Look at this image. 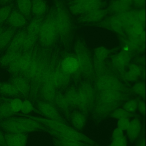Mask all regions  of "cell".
Masks as SVG:
<instances>
[{"label": "cell", "instance_id": "836d02e7", "mask_svg": "<svg viewBox=\"0 0 146 146\" xmlns=\"http://www.w3.org/2000/svg\"><path fill=\"white\" fill-rule=\"evenodd\" d=\"M21 54V50L15 52H6L0 57V66H9Z\"/></svg>", "mask_w": 146, "mask_h": 146}, {"label": "cell", "instance_id": "ac0fdd59", "mask_svg": "<svg viewBox=\"0 0 146 146\" xmlns=\"http://www.w3.org/2000/svg\"><path fill=\"white\" fill-rule=\"evenodd\" d=\"M7 19L8 24L10 27L15 29L23 27L27 23V18L17 10L11 12Z\"/></svg>", "mask_w": 146, "mask_h": 146}, {"label": "cell", "instance_id": "d6a6232c", "mask_svg": "<svg viewBox=\"0 0 146 146\" xmlns=\"http://www.w3.org/2000/svg\"><path fill=\"white\" fill-rule=\"evenodd\" d=\"M0 93L8 96H16L20 93L16 87L12 83H0Z\"/></svg>", "mask_w": 146, "mask_h": 146}, {"label": "cell", "instance_id": "d590c367", "mask_svg": "<svg viewBox=\"0 0 146 146\" xmlns=\"http://www.w3.org/2000/svg\"><path fill=\"white\" fill-rule=\"evenodd\" d=\"M133 113L129 112L126 110L122 108H118L115 110L111 114V117L114 119H119L122 118H128L135 116Z\"/></svg>", "mask_w": 146, "mask_h": 146}, {"label": "cell", "instance_id": "f6af8a7d", "mask_svg": "<svg viewBox=\"0 0 146 146\" xmlns=\"http://www.w3.org/2000/svg\"><path fill=\"white\" fill-rule=\"evenodd\" d=\"M123 136H124L123 131L118 128H117L114 130V132L112 133V139H118V138H121Z\"/></svg>", "mask_w": 146, "mask_h": 146}, {"label": "cell", "instance_id": "cb8c5ba5", "mask_svg": "<svg viewBox=\"0 0 146 146\" xmlns=\"http://www.w3.org/2000/svg\"><path fill=\"white\" fill-rule=\"evenodd\" d=\"M65 97L70 106L79 109L83 113V106L78 92L73 90H69Z\"/></svg>", "mask_w": 146, "mask_h": 146}, {"label": "cell", "instance_id": "5b68a950", "mask_svg": "<svg viewBox=\"0 0 146 146\" xmlns=\"http://www.w3.org/2000/svg\"><path fill=\"white\" fill-rule=\"evenodd\" d=\"M75 51L79 68L81 72L86 75L92 76L93 67L87 48L82 43L78 42L75 45Z\"/></svg>", "mask_w": 146, "mask_h": 146}, {"label": "cell", "instance_id": "d4e9b609", "mask_svg": "<svg viewBox=\"0 0 146 146\" xmlns=\"http://www.w3.org/2000/svg\"><path fill=\"white\" fill-rule=\"evenodd\" d=\"M47 9V5L45 0H32L31 12L35 17L43 16Z\"/></svg>", "mask_w": 146, "mask_h": 146}, {"label": "cell", "instance_id": "f35d334b", "mask_svg": "<svg viewBox=\"0 0 146 146\" xmlns=\"http://www.w3.org/2000/svg\"><path fill=\"white\" fill-rule=\"evenodd\" d=\"M23 101L19 98H15L10 100V106L12 111L15 113H18L21 110Z\"/></svg>", "mask_w": 146, "mask_h": 146}, {"label": "cell", "instance_id": "5bb4252c", "mask_svg": "<svg viewBox=\"0 0 146 146\" xmlns=\"http://www.w3.org/2000/svg\"><path fill=\"white\" fill-rule=\"evenodd\" d=\"M4 137L7 146H26L27 133H7Z\"/></svg>", "mask_w": 146, "mask_h": 146}, {"label": "cell", "instance_id": "30bf717a", "mask_svg": "<svg viewBox=\"0 0 146 146\" xmlns=\"http://www.w3.org/2000/svg\"><path fill=\"white\" fill-rule=\"evenodd\" d=\"M33 60L32 57L29 54H21L9 65V69L11 72L13 73H23L27 69Z\"/></svg>", "mask_w": 146, "mask_h": 146}, {"label": "cell", "instance_id": "ffe728a7", "mask_svg": "<svg viewBox=\"0 0 146 146\" xmlns=\"http://www.w3.org/2000/svg\"><path fill=\"white\" fill-rule=\"evenodd\" d=\"M69 119L70 120L73 126L79 131L84 129L87 122L86 117L85 114L79 111L70 114Z\"/></svg>", "mask_w": 146, "mask_h": 146}, {"label": "cell", "instance_id": "8992f818", "mask_svg": "<svg viewBox=\"0 0 146 146\" xmlns=\"http://www.w3.org/2000/svg\"><path fill=\"white\" fill-rule=\"evenodd\" d=\"M103 5L102 0H92L70 3L69 8L74 15H82L93 10L101 9Z\"/></svg>", "mask_w": 146, "mask_h": 146}, {"label": "cell", "instance_id": "52a82bcc", "mask_svg": "<svg viewBox=\"0 0 146 146\" xmlns=\"http://www.w3.org/2000/svg\"><path fill=\"white\" fill-rule=\"evenodd\" d=\"M78 92L83 106V113L87 114L92 108L95 100V92L93 87L89 83H84Z\"/></svg>", "mask_w": 146, "mask_h": 146}, {"label": "cell", "instance_id": "7c38bea8", "mask_svg": "<svg viewBox=\"0 0 146 146\" xmlns=\"http://www.w3.org/2000/svg\"><path fill=\"white\" fill-rule=\"evenodd\" d=\"M124 98L121 91L101 92L97 100V103L121 104Z\"/></svg>", "mask_w": 146, "mask_h": 146}, {"label": "cell", "instance_id": "e575fe53", "mask_svg": "<svg viewBox=\"0 0 146 146\" xmlns=\"http://www.w3.org/2000/svg\"><path fill=\"white\" fill-rule=\"evenodd\" d=\"M9 102H4L0 104V121L15 115L11 110Z\"/></svg>", "mask_w": 146, "mask_h": 146}, {"label": "cell", "instance_id": "bcb514c9", "mask_svg": "<svg viewBox=\"0 0 146 146\" xmlns=\"http://www.w3.org/2000/svg\"><path fill=\"white\" fill-rule=\"evenodd\" d=\"M139 112L141 115H145V104L143 101H140L138 103V108Z\"/></svg>", "mask_w": 146, "mask_h": 146}, {"label": "cell", "instance_id": "8d00e7d4", "mask_svg": "<svg viewBox=\"0 0 146 146\" xmlns=\"http://www.w3.org/2000/svg\"><path fill=\"white\" fill-rule=\"evenodd\" d=\"M109 51L104 47H100L94 50V60L104 62L109 54Z\"/></svg>", "mask_w": 146, "mask_h": 146}, {"label": "cell", "instance_id": "4dcf8cb0", "mask_svg": "<svg viewBox=\"0 0 146 146\" xmlns=\"http://www.w3.org/2000/svg\"><path fill=\"white\" fill-rule=\"evenodd\" d=\"M42 93L45 100L50 102L54 101L56 95L55 88L49 82H45L42 89Z\"/></svg>", "mask_w": 146, "mask_h": 146}, {"label": "cell", "instance_id": "60d3db41", "mask_svg": "<svg viewBox=\"0 0 146 146\" xmlns=\"http://www.w3.org/2000/svg\"><path fill=\"white\" fill-rule=\"evenodd\" d=\"M34 110L33 105L30 100H26L22 102V107L21 111L23 115H28Z\"/></svg>", "mask_w": 146, "mask_h": 146}, {"label": "cell", "instance_id": "6da1fadb", "mask_svg": "<svg viewBox=\"0 0 146 146\" xmlns=\"http://www.w3.org/2000/svg\"><path fill=\"white\" fill-rule=\"evenodd\" d=\"M20 115L29 117L48 127L49 129L47 133L54 138L73 140L92 146L97 145L96 142L91 139L69 127L66 123L27 115L21 114Z\"/></svg>", "mask_w": 146, "mask_h": 146}, {"label": "cell", "instance_id": "4fadbf2b", "mask_svg": "<svg viewBox=\"0 0 146 146\" xmlns=\"http://www.w3.org/2000/svg\"><path fill=\"white\" fill-rule=\"evenodd\" d=\"M27 35V29L20 30L17 33H15L7 48L6 52H15L21 50L26 37Z\"/></svg>", "mask_w": 146, "mask_h": 146}, {"label": "cell", "instance_id": "c3c4849f", "mask_svg": "<svg viewBox=\"0 0 146 146\" xmlns=\"http://www.w3.org/2000/svg\"><path fill=\"white\" fill-rule=\"evenodd\" d=\"M0 146H7L5 142L4 135L0 130Z\"/></svg>", "mask_w": 146, "mask_h": 146}, {"label": "cell", "instance_id": "f907efd6", "mask_svg": "<svg viewBox=\"0 0 146 146\" xmlns=\"http://www.w3.org/2000/svg\"><path fill=\"white\" fill-rule=\"evenodd\" d=\"M92 1V0H70V3L79 2L87 1Z\"/></svg>", "mask_w": 146, "mask_h": 146}, {"label": "cell", "instance_id": "7a4b0ae2", "mask_svg": "<svg viewBox=\"0 0 146 146\" xmlns=\"http://www.w3.org/2000/svg\"><path fill=\"white\" fill-rule=\"evenodd\" d=\"M0 128L7 133H27L31 132L47 133L49 128L26 117H11L0 121Z\"/></svg>", "mask_w": 146, "mask_h": 146}, {"label": "cell", "instance_id": "ee69618b", "mask_svg": "<svg viewBox=\"0 0 146 146\" xmlns=\"http://www.w3.org/2000/svg\"><path fill=\"white\" fill-rule=\"evenodd\" d=\"M130 120L128 118H122L119 119L117 121V128L123 131L126 130L129 126Z\"/></svg>", "mask_w": 146, "mask_h": 146}, {"label": "cell", "instance_id": "44dd1931", "mask_svg": "<svg viewBox=\"0 0 146 146\" xmlns=\"http://www.w3.org/2000/svg\"><path fill=\"white\" fill-rule=\"evenodd\" d=\"M43 19V16H42L35 17L32 19L27 29V35L38 38L40 27Z\"/></svg>", "mask_w": 146, "mask_h": 146}, {"label": "cell", "instance_id": "3957f363", "mask_svg": "<svg viewBox=\"0 0 146 146\" xmlns=\"http://www.w3.org/2000/svg\"><path fill=\"white\" fill-rule=\"evenodd\" d=\"M55 24L54 8L44 18L40 27L38 38L40 42L45 46L53 44L58 36Z\"/></svg>", "mask_w": 146, "mask_h": 146}, {"label": "cell", "instance_id": "e0dca14e", "mask_svg": "<svg viewBox=\"0 0 146 146\" xmlns=\"http://www.w3.org/2000/svg\"><path fill=\"white\" fill-rule=\"evenodd\" d=\"M141 130L140 120L138 117L130 121L129 126L127 129V135L131 142H135L139 138Z\"/></svg>", "mask_w": 146, "mask_h": 146}, {"label": "cell", "instance_id": "7402d4cb", "mask_svg": "<svg viewBox=\"0 0 146 146\" xmlns=\"http://www.w3.org/2000/svg\"><path fill=\"white\" fill-rule=\"evenodd\" d=\"M15 29L10 27L0 35V51L7 48L15 34Z\"/></svg>", "mask_w": 146, "mask_h": 146}, {"label": "cell", "instance_id": "603a6c76", "mask_svg": "<svg viewBox=\"0 0 146 146\" xmlns=\"http://www.w3.org/2000/svg\"><path fill=\"white\" fill-rule=\"evenodd\" d=\"M130 4L121 0H114L110 3L107 11L112 13H121L129 11Z\"/></svg>", "mask_w": 146, "mask_h": 146}, {"label": "cell", "instance_id": "277c9868", "mask_svg": "<svg viewBox=\"0 0 146 146\" xmlns=\"http://www.w3.org/2000/svg\"><path fill=\"white\" fill-rule=\"evenodd\" d=\"M53 8L55 24L58 35L61 37H67L70 34L72 28L69 14L60 2H56Z\"/></svg>", "mask_w": 146, "mask_h": 146}, {"label": "cell", "instance_id": "f5cc1de1", "mask_svg": "<svg viewBox=\"0 0 146 146\" xmlns=\"http://www.w3.org/2000/svg\"><path fill=\"white\" fill-rule=\"evenodd\" d=\"M4 29H3V27H2L0 26V35H1V33L3 32V31H4Z\"/></svg>", "mask_w": 146, "mask_h": 146}, {"label": "cell", "instance_id": "4316f807", "mask_svg": "<svg viewBox=\"0 0 146 146\" xmlns=\"http://www.w3.org/2000/svg\"><path fill=\"white\" fill-rule=\"evenodd\" d=\"M127 67V70L124 75L125 79L129 81H135L142 73L141 68L135 64H129Z\"/></svg>", "mask_w": 146, "mask_h": 146}, {"label": "cell", "instance_id": "7dc6e473", "mask_svg": "<svg viewBox=\"0 0 146 146\" xmlns=\"http://www.w3.org/2000/svg\"><path fill=\"white\" fill-rule=\"evenodd\" d=\"M133 3L138 7H143L145 3V0H133Z\"/></svg>", "mask_w": 146, "mask_h": 146}, {"label": "cell", "instance_id": "1f68e13d", "mask_svg": "<svg viewBox=\"0 0 146 146\" xmlns=\"http://www.w3.org/2000/svg\"><path fill=\"white\" fill-rule=\"evenodd\" d=\"M19 12L27 19L31 12V0H17Z\"/></svg>", "mask_w": 146, "mask_h": 146}, {"label": "cell", "instance_id": "f1b7e54d", "mask_svg": "<svg viewBox=\"0 0 146 146\" xmlns=\"http://www.w3.org/2000/svg\"><path fill=\"white\" fill-rule=\"evenodd\" d=\"M12 83L16 87L20 93L26 94L30 90V86L28 81L23 77L13 78L12 80Z\"/></svg>", "mask_w": 146, "mask_h": 146}, {"label": "cell", "instance_id": "816d5d0a", "mask_svg": "<svg viewBox=\"0 0 146 146\" xmlns=\"http://www.w3.org/2000/svg\"><path fill=\"white\" fill-rule=\"evenodd\" d=\"M11 1L12 0H0V3L1 4H5V3L9 2Z\"/></svg>", "mask_w": 146, "mask_h": 146}, {"label": "cell", "instance_id": "b9f144b4", "mask_svg": "<svg viewBox=\"0 0 146 146\" xmlns=\"http://www.w3.org/2000/svg\"><path fill=\"white\" fill-rule=\"evenodd\" d=\"M108 146H127V138L124 135L118 139H112L111 144Z\"/></svg>", "mask_w": 146, "mask_h": 146}, {"label": "cell", "instance_id": "681fc988", "mask_svg": "<svg viewBox=\"0 0 146 146\" xmlns=\"http://www.w3.org/2000/svg\"><path fill=\"white\" fill-rule=\"evenodd\" d=\"M136 146H145V138H140L138 140Z\"/></svg>", "mask_w": 146, "mask_h": 146}, {"label": "cell", "instance_id": "f546056e", "mask_svg": "<svg viewBox=\"0 0 146 146\" xmlns=\"http://www.w3.org/2000/svg\"><path fill=\"white\" fill-rule=\"evenodd\" d=\"M52 142L55 146H94L69 139L53 138Z\"/></svg>", "mask_w": 146, "mask_h": 146}, {"label": "cell", "instance_id": "7bdbcfd3", "mask_svg": "<svg viewBox=\"0 0 146 146\" xmlns=\"http://www.w3.org/2000/svg\"><path fill=\"white\" fill-rule=\"evenodd\" d=\"M133 91L136 94L143 97L145 91V85L141 83H136L133 87Z\"/></svg>", "mask_w": 146, "mask_h": 146}, {"label": "cell", "instance_id": "9a60e30c", "mask_svg": "<svg viewBox=\"0 0 146 146\" xmlns=\"http://www.w3.org/2000/svg\"><path fill=\"white\" fill-rule=\"evenodd\" d=\"M120 104H119L97 103L93 110L94 115L100 118L106 117L116 110Z\"/></svg>", "mask_w": 146, "mask_h": 146}, {"label": "cell", "instance_id": "83f0119b", "mask_svg": "<svg viewBox=\"0 0 146 146\" xmlns=\"http://www.w3.org/2000/svg\"><path fill=\"white\" fill-rule=\"evenodd\" d=\"M54 101L58 108L61 109L66 117L69 119L70 114V106L65 96L61 94H56Z\"/></svg>", "mask_w": 146, "mask_h": 146}, {"label": "cell", "instance_id": "ba28073f", "mask_svg": "<svg viewBox=\"0 0 146 146\" xmlns=\"http://www.w3.org/2000/svg\"><path fill=\"white\" fill-rule=\"evenodd\" d=\"M98 90L101 92L121 91L123 86L121 82L115 77L109 75H102L96 82Z\"/></svg>", "mask_w": 146, "mask_h": 146}, {"label": "cell", "instance_id": "2e32d148", "mask_svg": "<svg viewBox=\"0 0 146 146\" xmlns=\"http://www.w3.org/2000/svg\"><path fill=\"white\" fill-rule=\"evenodd\" d=\"M108 13L107 10L102 9L93 10L81 15L79 19V21L82 23L97 22L103 19Z\"/></svg>", "mask_w": 146, "mask_h": 146}, {"label": "cell", "instance_id": "ab89813d", "mask_svg": "<svg viewBox=\"0 0 146 146\" xmlns=\"http://www.w3.org/2000/svg\"><path fill=\"white\" fill-rule=\"evenodd\" d=\"M138 102L135 100H131L126 102L123 106V109L130 113L135 112L138 108Z\"/></svg>", "mask_w": 146, "mask_h": 146}, {"label": "cell", "instance_id": "9c48e42d", "mask_svg": "<svg viewBox=\"0 0 146 146\" xmlns=\"http://www.w3.org/2000/svg\"><path fill=\"white\" fill-rule=\"evenodd\" d=\"M39 112L45 118L66 123L55 108L49 103L39 102L37 104Z\"/></svg>", "mask_w": 146, "mask_h": 146}, {"label": "cell", "instance_id": "8fae6325", "mask_svg": "<svg viewBox=\"0 0 146 146\" xmlns=\"http://www.w3.org/2000/svg\"><path fill=\"white\" fill-rule=\"evenodd\" d=\"M69 80V74L63 70L49 74L45 80V82H49L55 88L67 85Z\"/></svg>", "mask_w": 146, "mask_h": 146}, {"label": "cell", "instance_id": "484cf974", "mask_svg": "<svg viewBox=\"0 0 146 146\" xmlns=\"http://www.w3.org/2000/svg\"><path fill=\"white\" fill-rule=\"evenodd\" d=\"M62 68L65 72L68 74L75 72L79 68L78 60L72 57L65 58L62 62Z\"/></svg>", "mask_w": 146, "mask_h": 146}, {"label": "cell", "instance_id": "74e56055", "mask_svg": "<svg viewBox=\"0 0 146 146\" xmlns=\"http://www.w3.org/2000/svg\"><path fill=\"white\" fill-rule=\"evenodd\" d=\"M12 9L11 5H6L0 8V24H2L8 19Z\"/></svg>", "mask_w": 146, "mask_h": 146}, {"label": "cell", "instance_id": "d6986e66", "mask_svg": "<svg viewBox=\"0 0 146 146\" xmlns=\"http://www.w3.org/2000/svg\"><path fill=\"white\" fill-rule=\"evenodd\" d=\"M130 59V54L128 51H124L113 56L112 61L115 67L123 72L129 64Z\"/></svg>", "mask_w": 146, "mask_h": 146}]
</instances>
